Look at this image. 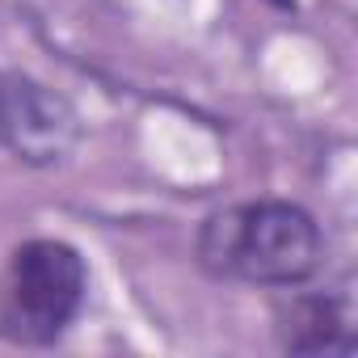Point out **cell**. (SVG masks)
<instances>
[{"mask_svg":"<svg viewBox=\"0 0 358 358\" xmlns=\"http://www.w3.org/2000/svg\"><path fill=\"white\" fill-rule=\"evenodd\" d=\"M199 266L220 282L303 287L324 262V236L308 207L291 199H249L203 220L194 241Z\"/></svg>","mask_w":358,"mask_h":358,"instance_id":"6da1fadb","label":"cell"},{"mask_svg":"<svg viewBox=\"0 0 358 358\" xmlns=\"http://www.w3.org/2000/svg\"><path fill=\"white\" fill-rule=\"evenodd\" d=\"M89 299V266L76 245L34 236L0 274V333L17 345H55Z\"/></svg>","mask_w":358,"mask_h":358,"instance_id":"7a4b0ae2","label":"cell"},{"mask_svg":"<svg viewBox=\"0 0 358 358\" xmlns=\"http://www.w3.org/2000/svg\"><path fill=\"white\" fill-rule=\"evenodd\" d=\"M76 135V110L59 93L22 72H0V152L47 169L72 152Z\"/></svg>","mask_w":358,"mask_h":358,"instance_id":"3957f363","label":"cell"},{"mask_svg":"<svg viewBox=\"0 0 358 358\" xmlns=\"http://www.w3.org/2000/svg\"><path fill=\"white\" fill-rule=\"evenodd\" d=\"M274 333L282 354H350L354 333L337 295H291L274 312Z\"/></svg>","mask_w":358,"mask_h":358,"instance_id":"277c9868","label":"cell"}]
</instances>
